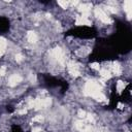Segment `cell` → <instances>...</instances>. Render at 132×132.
<instances>
[{"instance_id":"6da1fadb","label":"cell","mask_w":132,"mask_h":132,"mask_svg":"<svg viewBox=\"0 0 132 132\" xmlns=\"http://www.w3.org/2000/svg\"><path fill=\"white\" fill-rule=\"evenodd\" d=\"M8 24H9V23L7 22V20L0 18V30H1V31H4V30H6V29L8 28V26H9Z\"/></svg>"}]
</instances>
